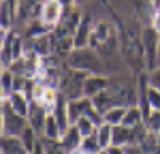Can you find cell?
<instances>
[{"mask_svg":"<svg viewBox=\"0 0 160 154\" xmlns=\"http://www.w3.org/2000/svg\"><path fill=\"white\" fill-rule=\"evenodd\" d=\"M149 2H152V7H154V9H160V0H149Z\"/></svg>","mask_w":160,"mask_h":154,"instance_id":"23","label":"cell"},{"mask_svg":"<svg viewBox=\"0 0 160 154\" xmlns=\"http://www.w3.org/2000/svg\"><path fill=\"white\" fill-rule=\"evenodd\" d=\"M15 84H17V75L9 66H4L0 75V96H11V92H15Z\"/></svg>","mask_w":160,"mask_h":154,"instance_id":"10","label":"cell"},{"mask_svg":"<svg viewBox=\"0 0 160 154\" xmlns=\"http://www.w3.org/2000/svg\"><path fill=\"white\" fill-rule=\"evenodd\" d=\"M66 64L77 71H86V73H107L105 60L94 47H73L66 54Z\"/></svg>","mask_w":160,"mask_h":154,"instance_id":"1","label":"cell"},{"mask_svg":"<svg viewBox=\"0 0 160 154\" xmlns=\"http://www.w3.org/2000/svg\"><path fill=\"white\" fill-rule=\"evenodd\" d=\"M149 24L160 32V9H154V15H152V22H149Z\"/></svg>","mask_w":160,"mask_h":154,"instance_id":"20","label":"cell"},{"mask_svg":"<svg viewBox=\"0 0 160 154\" xmlns=\"http://www.w3.org/2000/svg\"><path fill=\"white\" fill-rule=\"evenodd\" d=\"M62 15H64V4L60 0H43V7H41V22L47 26V28H56L62 22Z\"/></svg>","mask_w":160,"mask_h":154,"instance_id":"4","label":"cell"},{"mask_svg":"<svg viewBox=\"0 0 160 154\" xmlns=\"http://www.w3.org/2000/svg\"><path fill=\"white\" fill-rule=\"evenodd\" d=\"M88 2H90V0H75V4H77V7H83V4H88Z\"/></svg>","mask_w":160,"mask_h":154,"instance_id":"22","label":"cell"},{"mask_svg":"<svg viewBox=\"0 0 160 154\" xmlns=\"http://www.w3.org/2000/svg\"><path fill=\"white\" fill-rule=\"evenodd\" d=\"M109 79L111 75L107 73H90L86 77V81H83V96H96L100 92H105V90L109 88Z\"/></svg>","mask_w":160,"mask_h":154,"instance_id":"5","label":"cell"},{"mask_svg":"<svg viewBox=\"0 0 160 154\" xmlns=\"http://www.w3.org/2000/svg\"><path fill=\"white\" fill-rule=\"evenodd\" d=\"M0 133L2 135H22L28 126V118L15 111L7 96H2V109H0Z\"/></svg>","mask_w":160,"mask_h":154,"instance_id":"2","label":"cell"},{"mask_svg":"<svg viewBox=\"0 0 160 154\" xmlns=\"http://www.w3.org/2000/svg\"><path fill=\"white\" fill-rule=\"evenodd\" d=\"M81 139H83V135L79 133V128L77 124H71V126L66 128L64 133L60 135V143H62V152H79V146H81Z\"/></svg>","mask_w":160,"mask_h":154,"instance_id":"7","label":"cell"},{"mask_svg":"<svg viewBox=\"0 0 160 154\" xmlns=\"http://www.w3.org/2000/svg\"><path fill=\"white\" fill-rule=\"evenodd\" d=\"M102 152V146L98 143V137L96 133L92 135H86L81 139V146H79V154H100Z\"/></svg>","mask_w":160,"mask_h":154,"instance_id":"12","label":"cell"},{"mask_svg":"<svg viewBox=\"0 0 160 154\" xmlns=\"http://www.w3.org/2000/svg\"><path fill=\"white\" fill-rule=\"evenodd\" d=\"M158 66H160V45H158Z\"/></svg>","mask_w":160,"mask_h":154,"instance_id":"24","label":"cell"},{"mask_svg":"<svg viewBox=\"0 0 160 154\" xmlns=\"http://www.w3.org/2000/svg\"><path fill=\"white\" fill-rule=\"evenodd\" d=\"M94 24H96V22H94V17H92L90 13H83V17H81V22L77 24L75 34H73L75 47H86V45H90V34H92Z\"/></svg>","mask_w":160,"mask_h":154,"instance_id":"6","label":"cell"},{"mask_svg":"<svg viewBox=\"0 0 160 154\" xmlns=\"http://www.w3.org/2000/svg\"><path fill=\"white\" fill-rule=\"evenodd\" d=\"M7 99H9V103H11V107L15 109V111H19L22 116H26V118H28L30 107H32V99H30L26 92L15 90V92H11V96H7Z\"/></svg>","mask_w":160,"mask_h":154,"instance_id":"9","label":"cell"},{"mask_svg":"<svg viewBox=\"0 0 160 154\" xmlns=\"http://www.w3.org/2000/svg\"><path fill=\"white\" fill-rule=\"evenodd\" d=\"M62 4H64V9H71V7H75V0H60Z\"/></svg>","mask_w":160,"mask_h":154,"instance_id":"21","label":"cell"},{"mask_svg":"<svg viewBox=\"0 0 160 154\" xmlns=\"http://www.w3.org/2000/svg\"><path fill=\"white\" fill-rule=\"evenodd\" d=\"M122 124H126V126H132V128L139 126V124H143V111H141V107H139V105H130V107L126 109Z\"/></svg>","mask_w":160,"mask_h":154,"instance_id":"13","label":"cell"},{"mask_svg":"<svg viewBox=\"0 0 160 154\" xmlns=\"http://www.w3.org/2000/svg\"><path fill=\"white\" fill-rule=\"evenodd\" d=\"M0 152L2 154H24L28 152L24 146L22 135H2L0 139Z\"/></svg>","mask_w":160,"mask_h":154,"instance_id":"8","label":"cell"},{"mask_svg":"<svg viewBox=\"0 0 160 154\" xmlns=\"http://www.w3.org/2000/svg\"><path fill=\"white\" fill-rule=\"evenodd\" d=\"M126 109H128V107H124V105H115V107H111L109 111L105 114V120H107V122H111L113 126H115V124H122Z\"/></svg>","mask_w":160,"mask_h":154,"instance_id":"17","label":"cell"},{"mask_svg":"<svg viewBox=\"0 0 160 154\" xmlns=\"http://www.w3.org/2000/svg\"><path fill=\"white\" fill-rule=\"evenodd\" d=\"M158 45H160V32L152 24L141 28V49H143V62L152 71L158 66Z\"/></svg>","mask_w":160,"mask_h":154,"instance_id":"3","label":"cell"},{"mask_svg":"<svg viewBox=\"0 0 160 154\" xmlns=\"http://www.w3.org/2000/svg\"><path fill=\"white\" fill-rule=\"evenodd\" d=\"M22 139H24L26 150H28V152H34V146H37V141H38V133L30 126V122H28V126H26L24 133H22Z\"/></svg>","mask_w":160,"mask_h":154,"instance_id":"16","label":"cell"},{"mask_svg":"<svg viewBox=\"0 0 160 154\" xmlns=\"http://www.w3.org/2000/svg\"><path fill=\"white\" fill-rule=\"evenodd\" d=\"M148 101H149V107L152 109H158L160 111V90L154 88L152 84L148 86Z\"/></svg>","mask_w":160,"mask_h":154,"instance_id":"18","label":"cell"},{"mask_svg":"<svg viewBox=\"0 0 160 154\" xmlns=\"http://www.w3.org/2000/svg\"><path fill=\"white\" fill-rule=\"evenodd\" d=\"M96 137H98V143L102 146V152H105V148H109L113 143V124L102 120L98 124V128H96Z\"/></svg>","mask_w":160,"mask_h":154,"instance_id":"11","label":"cell"},{"mask_svg":"<svg viewBox=\"0 0 160 154\" xmlns=\"http://www.w3.org/2000/svg\"><path fill=\"white\" fill-rule=\"evenodd\" d=\"M41 135L53 137V139H58L62 135V128H60V124H58V120H56L53 114H47V120H45V126H43V133H41Z\"/></svg>","mask_w":160,"mask_h":154,"instance_id":"14","label":"cell"},{"mask_svg":"<svg viewBox=\"0 0 160 154\" xmlns=\"http://www.w3.org/2000/svg\"><path fill=\"white\" fill-rule=\"evenodd\" d=\"M75 124H77L79 133H81L83 137H86V135H92V133H96V128H98V124H96V122H94L90 116H86V114L79 116V120H77Z\"/></svg>","mask_w":160,"mask_h":154,"instance_id":"15","label":"cell"},{"mask_svg":"<svg viewBox=\"0 0 160 154\" xmlns=\"http://www.w3.org/2000/svg\"><path fill=\"white\" fill-rule=\"evenodd\" d=\"M148 79H149V84H152L154 88L160 90V66H154L152 71H148Z\"/></svg>","mask_w":160,"mask_h":154,"instance_id":"19","label":"cell"}]
</instances>
